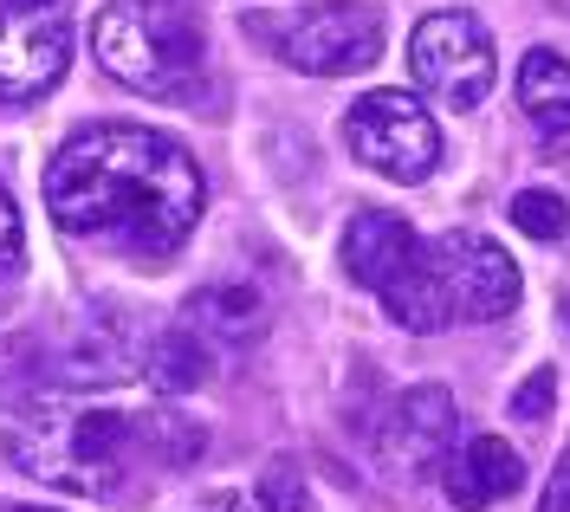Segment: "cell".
I'll return each mask as SVG.
<instances>
[{"label":"cell","mask_w":570,"mask_h":512,"mask_svg":"<svg viewBox=\"0 0 570 512\" xmlns=\"http://www.w3.org/2000/svg\"><path fill=\"white\" fill-rule=\"evenodd\" d=\"M208 208L202 163L149 124H91L46 163V215L71 240L169 259Z\"/></svg>","instance_id":"cell-1"},{"label":"cell","mask_w":570,"mask_h":512,"mask_svg":"<svg viewBox=\"0 0 570 512\" xmlns=\"http://www.w3.org/2000/svg\"><path fill=\"white\" fill-rule=\"evenodd\" d=\"M259 506H266V512H312V500H305V480H298V467H292V461H273V467L259 474Z\"/></svg>","instance_id":"cell-16"},{"label":"cell","mask_w":570,"mask_h":512,"mask_svg":"<svg viewBox=\"0 0 570 512\" xmlns=\"http://www.w3.org/2000/svg\"><path fill=\"white\" fill-rule=\"evenodd\" d=\"M512 227L532 234V240H564L570 234L564 195H551V188H519V195H512Z\"/></svg>","instance_id":"cell-15"},{"label":"cell","mask_w":570,"mask_h":512,"mask_svg":"<svg viewBox=\"0 0 570 512\" xmlns=\"http://www.w3.org/2000/svg\"><path fill=\"white\" fill-rule=\"evenodd\" d=\"M279 59L305 78H344L383 59V13L363 0H318L279 33Z\"/></svg>","instance_id":"cell-8"},{"label":"cell","mask_w":570,"mask_h":512,"mask_svg":"<svg viewBox=\"0 0 570 512\" xmlns=\"http://www.w3.org/2000/svg\"><path fill=\"white\" fill-rule=\"evenodd\" d=\"M538 512H570V454L558 461V467H551V486H544Z\"/></svg>","instance_id":"cell-19"},{"label":"cell","mask_w":570,"mask_h":512,"mask_svg":"<svg viewBox=\"0 0 570 512\" xmlns=\"http://www.w3.org/2000/svg\"><path fill=\"white\" fill-rule=\"evenodd\" d=\"M188 331H214V337H227V344H247V337H259L266 331V305H259V293H247V286H202V293L188 298Z\"/></svg>","instance_id":"cell-13"},{"label":"cell","mask_w":570,"mask_h":512,"mask_svg":"<svg viewBox=\"0 0 570 512\" xmlns=\"http://www.w3.org/2000/svg\"><path fill=\"white\" fill-rule=\"evenodd\" d=\"M195 512H266L259 500H240V493H208Z\"/></svg>","instance_id":"cell-20"},{"label":"cell","mask_w":570,"mask_h":512,"mask_svg":"<svg viewBox=\"0 0 570 512\" xmlns=\"http://www.w3.org/2000/svg\"><path fill=\"white\" fill-rule=\"evenodd\" d=\"M551 403H558V376H551V370H532V376L519 383V396H512V415H519V422H538Z\"/></svg>","instance_id":"cell-17"},{"label":"cell","mask_w":570,"mask_h":512,"mask_svg":"<svg viewBox=\"0 0 570 512\" xmlns=\"http://www.w3.org/2000/svg\"><path fill=\"white\" fill-rule=\"evenodd\" d=\"M71 66L66 0H0V105L46 98Z\"/></svg>","instance_id":"cell-6"},{"label":"cell","mask_w":570,"mask_h":512,"mask_svg":"<svg viewBox=\"0 0 570 512\" xmlns=\"http://www.w3.org/2000/svg\"><path fill=\"white\" fill-rule=\"evenodd\" d=\"M519 110L532 117L544 137L570 130V59H558L551 46H532L519 59Z\"/></svg>","instance_id":"cell-12"},{"label":"cell","mask_w":570,"mask_h":512,"mask_svg":"<svg viewBox=\"0 0 570 512\" xmlns=\"http://www.w3.org/2000/svg\"><path fill=\"white\" fill-rule=\"evenodd\" d=\"M149 383H156L163 396H188V390L208 383V351H202V337L188 325L163 331V337L149 344Z\"/></svg>","instance_id":"cell-14"},{"label":"cell","mask_w":570,"mask_h":512,"mask_svg":"<svg viewBox=\"0 0 570 512\" xmlns=\"http://www.w3.org/2000/svg\"><path fill=\"white\" fill-rule=\"evenodd\" d=\"M454 396L441 383H422L409 396H395L383 429H376V454L390 474H434L448 461V441H454Z\"/></svg>","instance_id":"cell-9"},{"label":"cell","mask_w":570,"mask_h":512,"mask_svg":"<svg viewBox=\"0 0 570 512\" xmlns=\"http://www.w3.org/2000/svg\"><path fill=\"white\" fill-rule=\"evenodd\" d=\"M434 474H441L454 506L480 512V506H493V500H512L525 486V461H519V447H505L499 435H480V441H466L461 454H448Z\"/></svg>","instance_id":"cell-10"},{"label":"cell","mask_w":570,"mask_h":512,"mask_svg":"<svg viewBox=\"0 0 570 512\" xmlns=\"http://www.w3.org/2000/svg\"><path fill=\"white\" fill-rule=\"evenodd\" d=\"M344 144H351L356 163H370L376 176H390L402 188L428 183L434 163H441V130H434V117L409 91H370V98H356L351 117H344Z\"/></svg>","instance_id":"cell-5"},{"label":"cell","mask_w":570,"mask_h":512,"mask_svg":"<svg viewBox=\"0 0 570 512\" xmlns=\"http://www.w3.org/2000/svg\"><path fill=\"white\" fill-rule=\"evenodd\" d=\"M519 259L487 234H441L415 240V254L402 259L383 305L402 331H441V325H493L505 312H519Z\"/></svg>","instance_id":"cell-3"},{"label":"cell","mask_w":570,"mask_h":512,"mask_svg":"<svg viewBox=\"0 0 570 512\" xmlns=\"http://www.w3.org/2000/svg\"><path fill=\"white\" fill-rule=\"evenodd\" d=\"M409 72L434 105L473 110L493 91V39L473 13H428L409 33Z\"/></svg>","instance_id":"cell-7"},{"label":"cell","mask_w":570,"mask_h":512,"mask_svg":"<svg viewBox=\"0 0 570 512\" xmlns=\"http://www.w3.org/2000/svg\"><path fill=\"white\" fill-rule=\"evenodd\" d=\"M0 512H52V506H0Z\"/></svg>","instance_id":"cell-21"},{"label":"cell","mask_w":570,"mask_h":512,"mask_svg":"<svg viewBox=\"0 0 570 512\" xmlns=\"http://www.w3.org/2000/svg\"><path fill=\"white\" fill-rule=\"evenodd\" d=\"M20 247H27V234H20V208H13V195L0 188V273L20 266Z\"/></svg>","instance_id":"cell-18"},{"label":"cell","mask_w":570,"mask_h":512,"mask_svg":"<svg viewBox=\"0 0 570 512\" xmlns=\"http://www.w3.org/2000/svg\"><path fill=\"white\" fill-rule=\"evenodd\" d=\"M202 447L208 435L169 408L130 415L85 396H46L7 422V461L85 500H117L137 480V467H188Z\"/></svg>","instance_id":"cell-2"},{"label":"cell","mask_w":570,"mask_h":512,"mask_svg":"<svg viewBox=\"0 0 570 512\" xmlns=\"http://www.w3.org/2000/svg\"><path fill=\"white\" fill-rule=\"evenodd\" d=\"M91 52L117 85L176 98L202 72V20L181 0H110L91 20Z\"/></svg>","instance_id":"cell-4"},{"label":"cell","mask_w":570,"mask_h":512,"mask_svg":"<svg viewBox=\"0 0 570 512\" xmlns=\"http://www.w3.org/2000/svg\"><path fill=\"white\" fill-rule=\"evenodd\" d=\"M409 254H415V227L402 215L363 208V215L344 227V273H351L356 286H370V293H383L395 273H402Z\"/></svg>","instance_id":"cell-11"}]
</instances>
